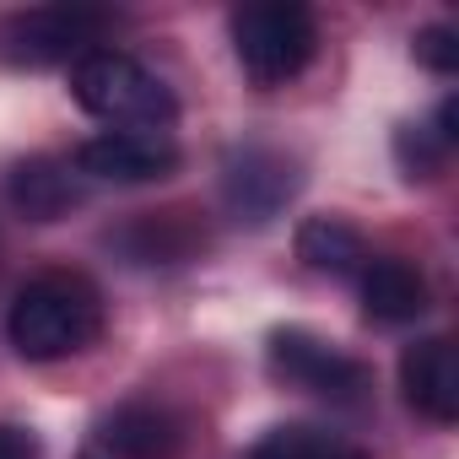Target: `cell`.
Wrapping results in <instances>:
<instances>
[{
  "label": "cell",
  "mask_w": 459,
  "mask_h": 459,
  "mask_svg": "<svg viewBox=\"0 0 459 459\" xmlns=\"http://www.w3.org/2000/svg\"><path fill=\"white\" fill-rule=\"evenodd\" d=\"M6 335L17 346V357L28 362H60L87 351L103 335V298L87 276L76 271H49L33 276L6 314Z\"/></svg>",
  "instance_id": "cell-1"
},
{
  "label": "cell",
  "mask_w": 459,
  "mask_h": 459,
  "mask_svg": "<svg viewBox=\"0 0 459 459\" xmlns=\"http://www.w3.org/2000/svg\"><path fill=\"white\" fill-rule=\"evenodd\" d=\"M71 92H76V103L92 119H103L114 130H152V135H162L178 119L173 87L157 71H146L135 55H125V49L82 55L71 65Z\"/></svg>",
  "instance_id": "cell-2"
},
{
  "label": "cell",
  "mask_w": 459,
  "mask_h": 459,
  "mask_svg": "<svg viewBox=\"0 0 459 459\" xmlns=\"http://www.w3.org/2000/svg\"><path fill=\"white\" fill-rule=\"evenodd\" d=\"M319 49V22L298 0H255V6L233 12V55L249 82L281 87L308 71Z\"/></svg>",
  "instance_id": "cell-3"
},
{
  "label": "cell",
  "mask_w": 459,
  "mask_h": 459,
  "mask_svg": "<svg viewBox=\"0 0 459 459\" xmlns=\"http://www.w3.org/2000/svg\"><path fill=\"white\" fill-rule=\"evenodd\" d=\"M265 362L281 384L319 394V400H335V405H357L373 389V373L351 351H341L335 341H319L308 330H276L265 346Z\"/></svg>",
  "instance_id": "cell-4"
},
{
  "label": "cell",
  "mask_w": 459,
  "mask_h": 459,
  "mask_svg": "<svg viewBox=\"0 0 459 459\" xmlns=\"http://www.w3.org/2000/svg\"><path fill=\"white\" fill-rule=\"evenodd\" d=\"M108 12L98 6H39L22 12L12 22V60L17 65H60V60H82L98 49V39L108 33Z\"/></svg>",
  "instance_id": "cell-5"
},
{
  "label": "cell",
  "mask_w": 459,
  "mask_h": 459,
  "mask_svg": "<svg viewBox=\"0 0 459 459\" xmlns=\"http://www.w3.org/2000/svg\"><path fill=\"white\" fill-rule=\"evenodd\" d=\"M298 195V168L276 146H238L221 162V200L238 221H271Z\"/></svg>",
  "instance_id": "cell-6"
},
{
  "label": "cell",
  "mask_w": 459,
  "mask_h": 459,
  "mask_svg": "<svg viewBox=\"0 0 459 459\" xmlns=\"http://www.w3.org/2000/svg\"><path fill=\"white\" fill-rule=\"evenodd\" d=\"M178 168V146L152 130H103L76 146V173L103 184H152Z\"/></svg>",
  "instance_id": "cell-7"
},
{
  "label": "cell",
  "mask_w": 459,
  "mask_h": 459,
  "mask_svg": "<svg viewBox=\"0 0 459 459\" xmlns=\"http://www.w3.org/2000/svg\"><path fill=\"white\" fill-rule=\"evenodd\" d=\"M400 389H405V405L421 411L427 421H437V427L459 421V357H454V341L427 335V341L405 346L400 351Z\"/></svg>",
  "instance_id": "cell-8"
},
{
  "label": "cell",
  "mask_w": 459,
  "mask_h": 459,
  "mask_svg": "<svg viewBox=\"0 0 459 459\" xmlns=\"http://www.w3.org/2000/svg\"><path fill=\"white\" fill-rule=\"evenodd\" d=\"M98 443H103L114 459H173V454L184 448V421H178L173 411L141 400V405H119V411L103 421Z\"/></svg>",
  "instance_id": "cell-9"
},
{
  "label": "cell",
  "mask_w": 459,
  "mask_h": 459,
  "mask_svg": "<svg viewBox=\"0 0 459 459\" xmlns=\"http://www.w3.org/2000/svg\"><path fill=\"white\" fill-rule=\"evenodd\" d=\"M12 189V205L33 221H60L76 200H82V178L71 173V162H55V157H28L12 168L6 178Z\"/></svg>",
  "instance_id": "cell-10"
},
{
  "label": "cell",
  "mask_w": 459,
  "mask_h": 459,
  "mask_svg": "<svg viewBox=\"0 0 459 459\" xmlns=\"http://www.w3.org/2000/svg\"><path fill=\"white\" fill-rule=\"evenodd\" d=\"M362 308L378 325H411L427 314V281L411 260H368L362 265Z\"/></svg>",
  "instance_id": "cell-11"
},
{
  "label": "cell",
  "mask_w": 459,
  "mask_h": 459,
  "mask_svg": "<svg viewBox=\"0 0 459 459\" xmlns=\"http://www.w3.org/2000/svg\"><path fill=\"white\" fill-rule=\"evenodd\" d=\"M298 260L319 276H362L368 244L357 238V227L341 216H308L298 227Z\"/></svg>",
  "instance_id": "cell-12"
},
{
  "label": "cell",
  "mask_w": 459,
  "mask_h": 459,
  "mask_svg": "<svg viewBox=\"0 0 459 459\" xmlns=\"http://www.w3.org/2000/svg\"><path fill=\"white\" fill-rule=\"evenodd\" d=\"M249 459H373V454L346 432H330L314 421H281L249 448Z\"/></svg>",
  "instance_id": "cell-13"
},
{
  "label": "cell",
  "mask_w": 459,
  "mask_h": 459,
  "mask_svg": "<svg viewBox=\"0 0 459 459\" xmlns=\"http://www.w3.org/2000/svg\"><path fill=\"white\" fill-rule=\"evenodd\" d=\"M448 146H454V98L437 108V125H405V130L394 135V152H400V162H405L411 178L437 173L443 157H448Z\"/></svg>",
  "instance_id": "cell-14"
},
{
  "label": "cell",
  "mask_w": 459,
  "mask_h": 459,
  "mask_svg": "<svg viewBox=\"0 0 459 459\" xmlns=\"http://www.w3.org/2000/svg\"><path fill=\"white\" fill-rule=\"evenodd\" d=\"M411 44H416V60H421L427 71H437V76H454V71H459V33H454L448 22L421 28Z\"/></svg>",
  "instance_id": "cell-15"
},
{
  "label": "cell",
  "mask_w": 459,
  "mask_h": 459,
  "mask_svg": "<svg viewBox=\"0 0 459 459\" xmlns=\"http://www.w3.org/2000/svg\"><path fill=\"white\" fill-rule=\"evenodd\" d=\"M0 459H39V437L22 427H0Z\"/></svg>",
  "instance_id": "cell-16"
},
{
  "label": "cell",
  "mask_w": 459,
  "mask_h": 459,
  "mask_svg": "<svg viewBox=\"0 0 459 459\" xmlns=\"http://www.w3.org/2000/svg\"><path fill=\"white\" fill-rule=\"evenodd\" d=\"M82 459H98V454H82Z\"/></svg>",
  "instance_id": "cell-17"
}]
</instances>
